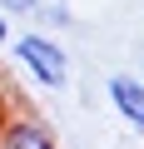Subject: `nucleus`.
<instances>
[{
  "label": "nucleus",
  "mask_w": 144,
  "mask_h": 149,
  "mask_svg": "<svg viewBox=\"0 0 144 149\" xmlns=\"http://www.w3.org/2000/svg\"><path fill=\"white\" fill-rule=\"evenodd\" d=\"M35 5H40V0H0V15H35Z\"/></svg>",
  "instance_id": "obj_5"
},
{
  "label": "nucleus",
  "mask_w": 144,
  "mask_h": 149,
  "mask_svg": "<svg viewBox=\"0 0 144 149\" xmlns=\"http://www.w3.org/2000/svg\"><path fill=\"white\" fill-rule=\"evenodd\" d=\"M35 15H40L45 25H55V30L75 25V15H70V0H40V5H35Z\"/></svg>",
  "instance_id": "obj_4"
},
{
  "label": "nucleus",
  "mask_w": 144,
  "mask_h": 149,
  "mask_svg": "<svg viewBox=\"0 0 144 149\" xmlns=\"http://www.w3.org/2000/svg\"><path fill=\"white\" fill-rule=\"evenodd\" d=\"M0 149H60V139L40 124V119H10L5 129H0Z\"/></svg>",
  "instance_id": "obj_3"
},
{
  "label": "nucleus",
  "mask_w": 144,
  "mask_h": 149,
  "mask_svg": "<svg viewBox=\"0 0 144 149\" xmlns=\"http://www.w3.org/2000/svg\"><path fill=\"white\" fill-rule=\"evenodd\" d=\"M139 80H144V74H139Z\"/></svg>",
  "instance_id": "obj_7"
},
{
  "label": "nucleus",
  "mask_w": 144,
  "mask_h": 149,
  "mask_svg": "<svg viewBox=\"0 0 144 149\" xmlns=\"http://www.w3.org/2000/svg\"><path fill=\"white\" fill-rule=\"evenodd\" d=\"M104 100H109V109H114L134 134H144V80H139V74L114 70L109 80H104Z\"/></svg>",
  "instance_id": "obj_2"
},
{
  "label": "nucleus",
  "mask_w": 144,
  "mask_h": 149,
  "mask_svg": "<svg viewBox=\"0 0 144 149\" xmlns=\"http://www.w3.org/2000/svg\"><path fill=\"white\" fill-rule=\"evenodd\" d=\"M10 50H15L20 70L30 74L40 90H70L75 65H70V50H65L60 40H50L45 30H25V35H15V40H10Z\"/></svg>",
  "instance_id": "obj_1"
},
{
  "label": "nucleus",
  "mask_w": 144,
  "mask_h": 149,
  "mask_svg": "<svg viewBox=\"0 0 144 149\" xmlns=\"http://www.w3.org/2000/svg\"><path fill=\"white\" fill-rule=\"evenodd\" d=\"M0 45H10V20L0 15Z\"/></svg>",
  "instance_id": "obj_6"
}]
</instances>
